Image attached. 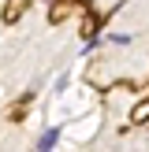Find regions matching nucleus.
<instances>
[{"instance_id":"7ed1b4c3","label":"nucleus","mask_w":149,"mask_h":152,"mask_svg":"<svg viewBox=\"0 0 149 152\" xmlns=\"http://www.w3.org/2000/svg\"><path fill=\"white\" fill-rule=\"evenodd\" d=\"M131 119H134V123H145V119H149V100H142L138 108L131 111Z\"/></svg>"},{"instance_id":"f257e3e1","label":"nucleus","mask_w":149,"mask_h":152,"mask_svg":"<svg viewBox=\"0 0 149 152\" xmlns=\"http://www.w3.org/2000/svg\"><path fill=\"white\" fill-rule=\"evenodd\" d=\"M56 141H60V126H52V130H45V134H41L37 152H52V148H56Z\"/></svg>"},{"instance_id":"f03ea898","label":"nucleus","mask_w":149,"mask_h":152,"mask_svg":"<svg viewBox=\"0 0 149 152\" xmlns=\"http://www.w3.org/2000/svg\"><path fill=\"white\" fill-rule=\"evenodd\" d=\"M22 11H26V0H7V4H4V19L7 22H15Z\"/></svg>"}]
</instances>
